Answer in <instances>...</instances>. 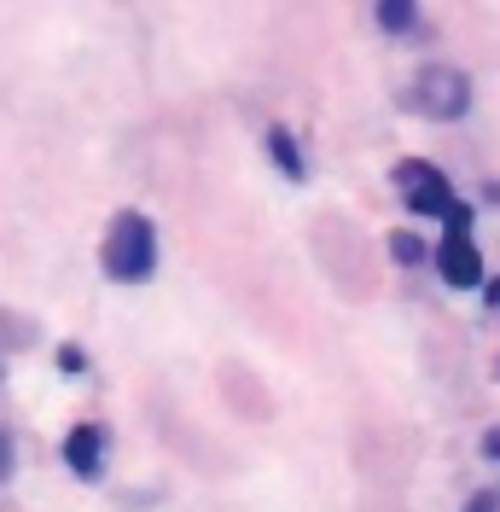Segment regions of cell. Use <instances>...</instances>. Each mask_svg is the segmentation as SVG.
I'll return each instance as SVG.
<instances>
[{"label":"cell","mask_w":500,"mask_h":512,"mask_svg":"<svg viewBox=\"0 0 500 512\" xmlns=\"http://www.w3.org/2000/svg\"><path fill=\"white\" fill-rule=\"evenodd\" d=\"M157 268V233L140 210H123L111 233H105V274L123 280V286H140L146 274Z\"/></svg>","instance_id":"6da1fadb"},{"label":"cell","mask_w":500,"mask_h":512,"mask_svg":"<svg viewBox=\"0 0 500 512\" xmlns=\"http://www.w3.org/2000/svg\"><path fill=\"white\" fill-rule=\"evenodd\" d=\"M396 181H402L413 216H448V210H454V192H448V181H442L431 163H402Z\"/></svg>","instance_id":"7a4b0ae2"},{"label":"cell","mask_w":500,"mask_h":512,"mask_svg":"<svg viewBox=\"0 0 500 512\" xmlns=\"http://www.w3.org/2000/svg\"><path fill=\"white\" fill-rule=\"evenodd\" d=\"M419 105L442 117V123H454V117H466L471 111V82L460 70H425L419 76Z\"/></svg>","instance_id":"3957f363"},{"label":"cell","mask_w":500,"mask_h":512,"mask_svg":"<svg viewBox=\"0 0 500 512\" xmlns=\"http://www.w3.org/2000/svg\"><path fill=\"white\" fill-rule=\"evenodd\" d=\"M437 274L454 291L483 286V256H477V245L466 239V227H448V239L437 245Z\"/></svg>","instance_id":"277c9868"},{"label":"cell","mask_w":500,"mask_h":512,"mask_svg":"<svg viewBox=\"0 0 500 512\" xmlns=\"http://www.w3.org/2000/svg\"><path fill=\"white\" fill-rule=\"evenodd\" d=\"M64 460L76 478H99V425H76L64 437Z\"/></svg>","instance_id":"5b68a950"},{"label":"cell","mask_w":500,"mask_h":512,"mask_svg":"<svg viewBox=\"0 0 500 512\" xmlns=\"http://www.w3.org/2000/svg\"><path fill=\"white\" fill-rule=\"evenodd\" d=\"M378 24L390 35H407L419 24V6H413V0H378Z\"/></svg>","instance_id":"8992f818"},{"label":"cell","mask_w":500,"mask_h":512,"mask_svg":"<svg viewBox=\"0 0 500 512\" xmlns=\"http://www.w3.org/2000/svg\"><path fill=\"white\" fill-rule=\"evenodd\" d=\"M268 152H274V163H280L291 181H303V152L291 146V134H285V128H274V134H268Z\"/></svg>","instance_id":"52a82bcc"},{"label":"cell","mask_w":500,"mask_h":512,"mask_svg":"<svg viewBox=\"0 0 500 512\" xmlns=\"http://www.w3.org/2000/svg\"><path fill=\"white\" fill-rule=\"evenodd\" d=\"M390 251L402 256V262H419V256H425V245H419L413 233H396V239H390Z\"/></svg>","instance_id":"ba28073f"},{"label":"cell","mask_w":500,"mask_h":512,"mask_svg":"<svg viewBox=\"0 0 500 512\" xmlns=\"http://www.w3.org/2000/svg\"><path fill=\"white\" fill-rule=\"evenodd\" d=\"M489 303H495V309H500V274H495V280H489Z\"/></svg>","instance_id":"9c48e42d"},{"label":"cell","mask_w":500,"mask_h":512,"mask_svg":"<svg viewBox=\"0 0 500 512\" xmlns=\"http://www.w3.org/2000/svg\"><path fill=\"white\" fill-rule=\"evenodd\" d=\"M0 478H6V437H0Z\"/></svg>","instance_id":"30bf717a"}]
</instances>
